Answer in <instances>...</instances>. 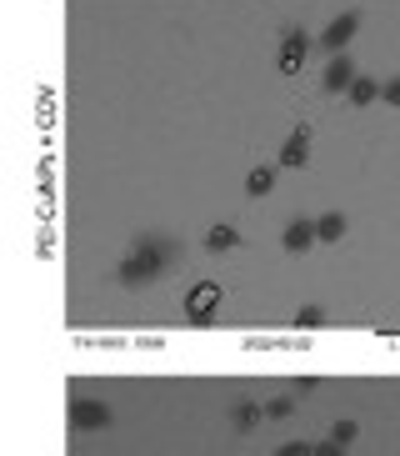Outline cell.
Instances as JSON below:
<instances>
[{
  "mask_svg": "<svg viewBox=\"0 0 400 456\" xmlns=\"http://www.w3.org/2000/svg\"><path fill=\"white\" fill-rule=\"evenodd\" d=\"M236 241H240V236L230 226H211V236H205V246H211V251H230Z\"/></svg>",
  "mask_w": 400,
  "mask_h": 456,
  "instance_id": "8",
  "label": "cell"
},
{
  "mask_svg": "<svg viewBox=\"0 0 400 456\" xmlns=\"http://www.w3.org/2000/svg\"><path fill=\"white\" fill-rule=\"evenodd\" d=\"M306 151H310V126H295V135L280 151V166H306Z\"/></svg>",
  "mask_w": 400,
  "mask_h": 456,
  "instance_id": "3",
  "label": "cell"
},
{
  "mask_svg": "<svg viewBox=\"0 0 400 456\" xmlns=\"http://www.w3.org/2000/svg\"><path fill=\"white\" fill-rule=\"evenodd\" d=\"M300 61H306V36H291L280 51V70H300Z\"/></svg>",
  "mask_w": 400,
  "mask_h": 456,
  "instance_id": "6",
  "label": "cell"
},
{
  "mask_svg": "<svg viewBox=\"0 0 400 456\" xmlns=\"http://www.w3.org/2000/svg\"><path fill=\"white\" fill-rule=\"evenodd\" d=\"M270 181H276V171H270V166H260V171H251L245 191H251V196H266V191H270Z\"/></svg>",
  "mask_w": 400,
  "mask_h": 456,
  "instance_id": "10",
  "label": "cell"
},
{
  "mask_svg": "<svg viewBox=\"0 0 400 456\" xmlns=\"http://www.w3.org/2000/svg\"><path fill=\"white\" fill-rule=\"evenodd\" d=\"M310 241H316V226H306V221H295V226L285 231V251H306Z\"/></svg>",
  "mask_w": 400,
  "mask_h": 456,
  "instance_id": "7",
  "label": "cell"
},
{
  "mask_svg": "<svg viewBox=\"0 0 400 456\" xmlns=\"http://www.w3.org/2000/svg\"><path fill=\"white\" fill-rule=\"evenodd\" d=\"M320 322H325V311H320V306H300V311H295V326H320Z\"/></svg>",
  "mask_w": 400,
  "mask_h": 456,
  "instance_id": "11",
  "label": "cell"
},
{
  "mask_svg": "<svg viewBox=\"0 0 400 456\" xmlns=\"http://www.w3.org/2000/svg\"><path fill=\"white\" fill-rule=\"evenodd\" d=\"M340 231H346V216L340 211H325L316 221V241H340Z\"/></svg>",
  "mask_w": 400,
  "mask_h": 456,
  "instance_id": "5",
  "label": "cell"
},
{
  "mask_svg": "<svg viewBox=\"0 0 400 456\" xmlns=\"http://www.w3.org/2000/svg\"><path fill=\"white\" fill-rule=\"evenodd\" d=\"M356 86V66L350 61H335L331 70H325V91H350Z\"/></svg>",
  "mask_w": 400,
  "mask_h": 456,
  "instance_id": "4",
  "label": "cell"
},
{
  "mask_svg": "<svg viewBox=\"0 0 400 456\" xmlns=\"http://www.w3.org/2000/svg\"><path fill=\"white\" fill-rule=\"evenodd\" d=\"M220 306V286L215 281H200V286H190L186 291V322H211V311Z\"/></svg>",
  "mask_w": 400,
  "mask_h": 456,
  "instance_id": "1",
  "label": "cell"
},
{
  "mask_svg": "<svg viewBox=\"0 0 400 456\" xmlns=\"http://www.w3.org/2000/svg\"><path fill=\"white\" fill-rule=\"evenodd\" d=\"M380 91H386V86H375V81H365V76H360V81L350 86V101H356V106H365V101H375Z\"/></svg>",
  "mask_w": 400,
  "mask_h": 456,
  "instance_id": "9",
  "label": "cell"
},
{
  "mask_svg": "<svg viewBox=\"0 0 400 456\" xmlns=\"http://www.w3.org/2000/svg\"><path fill=\"white\" fill-rule=\"evenodd\" d=\"M356 30H360V15H340V20H335L320 41H325V51H346V41L356 36Z\"/></svg>",
  "mask_w": 400,
  "mask_h": 456,
  "instance_id": "2",
  "label": "cell"
},
{
  "mask_svg": "<svg viewBox=\"0 0 400 456\" xmlns=\"http://www.w3.org/2000/svg\"><path fill=\"white\" fill-rule=\"evenodd\" d=\"M380 95H386V101H396V106H400V81H390V86H386V91H380Z\"/></svg>",
  "mask_w": 400,
  "mask_h": 456,
  "instance_id": "12",
  "label": "cell"
}]
</instances>
